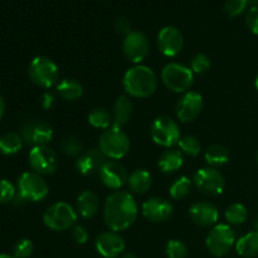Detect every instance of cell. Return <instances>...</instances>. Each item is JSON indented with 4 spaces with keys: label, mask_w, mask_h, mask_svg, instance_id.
<instances>
[{
    "label": "cell",
    "mask_w": 258,
    "mask_h": 258,
    "mask_svg": "<svg viewBox=\"0 0 258 258\" xmlns=\"http://www.w3.org/2000/svg\"><path fill=\"white\" fill-rule=\"evenodd\" d=\"M55 103V96L50 91H45L40 97V106L44 110H50Z\"/></svg>",
    "instance_id": "42"
},
{
    "label": "cell",
    "mask_w": 258,
    "mask_h": 258,
    "mask_svg": "<svg viewBox=\"0 0 258 258\" xmlns=\"http://www.w3.org/2000/svg\"><path fill=\"white\" fill-rule=\"evenodd\" d=\"M254 86H256V90L258 91V76L256 77V81H254Z\"/></svg>",
    "instance_id": "47"
},
{
    "label": "cell",
    "mask_w": 258,
    "mask_h": 258,
    "mask_svg": "<svg viewBox=\"0 0 258 258\" xmlns=\"http://www.w3.org/2000/svg\"><path fill=\"white\" fill-rule=\"evenodd\" d=\"M60 149H62V153L67 156H77V158L85 151L80 139L72 135L63 139L60 143Z\"/></svg>",
    "instance_id": "33"
},
{
    "label": "cell",
    "mask_w": 258,
    "mask_h": 258,
    "mask_svg": "<svg viewBox=\"0 0 258 258\" xmlns=\"http://www.w3.org/2000/svg\"><path fill=\"white\" fill-rule=\"evenodd\" d=\"M236 233L229 224L218 223L209 231L206 246L214 257H224L236 246Z\"/></svg>",
    "instance_id": "8"
},
{
    "label": "cell",
    "mask_w": 258,
    "mask_h": 258,
    "mask_svg": "<svg viewBox=\"0 0 258 258\" xmlns=\"http://www.w3.org/2000/svg\"><path fill=\"white\" fill-rule=\"evenodd\" d=\"M20 135L23 141L28 145H32L33 148V146L48 145L53 140L54 131L52 126L45 121L33 120L23 126Z\"/></svg>",
    "instance_id": "15"
},
{
    "label": "cell",
    "mask_w": 258,
    "mask_h": 258,
    "mask_svg": "<svg viewBox=\"0 0 258 258\" xmlns=\"http://www.w3.org/2000/svg\"><path fill=\"white\" fill-rule=\"evenodd\" d=\"M122 52L126 59L134 64H141L150 52V40L145 33L133 30L125 35L122 42Z\"/></svg>",
    "instance_id": "12"
},
{
    "label": "cell",
    "mask_w": 258,
    "mask_h": 258,
    "mask_svg": "<svg viewBox=\"0 0 258 258\" xmlns=\"http://www.w3.org/2000/svg\"><path fill=\"white\" fill-rule=\"evenodd\" d=\"M17 197V186L8 179H0V204H8Z\"/></svg>",
    "instance_id": "36"
},
{
    "label": "cell",
    "mask_w": 258,
    "mask_h": 258,
    "mask_svg": "<svg viewBox=\"0 0 258 258\" xmlns=\"http://www.w3.org/2000/svg\"><path fill=\"white\" fill-rule=\"evenodd\" d=\"M237 253L243 258H253L258 256V232H248L236 242Z\"/></svg>",
    "instance_id": "26"
},
{
    "label": "cell",
    "mask_w": 258,
    "mask_h": 258,
    "mask_svg": "<svg viewBox=\"0 0 258 258\" xmlns=\"http://www.w3.org/2000/svg\"><path fill=\"white\" fill-rule=\"evenodd\" d=\"M256 160H257V164H258V150H257V155H256Z\"/></svg>",
    "instance_id": "49"
},
{
    "label": "cell",
    "mask_w": 258,
    "mask_h": 258,
    "mask_svg": "<svg viewBox=\"0 0 258 258\" xmlns=\"http://www.w3.org/2000/svg\"><path fill=\"white\" fill-rule=\"evenodd\" d=\"M204 160L207 165L211 168H218V166L224 165L229 160V151L226 146L221 144H212L204 151Z\"/></svg>",
    "instance_id": "27"
},
{
    "label": "cell",
    "mask_w": 258,
    "mask_h": 258,
    "mask_svg": "<svg viewBox=\"0 0 258 258\" xmlns=\"http://www.w3.org/2000/svg\"><path fill=\"white\" fill-rule=\"evenodd\" d=\"M100 198L97 194L92 190H83L77 197L76 202V211L82 218L90 219L93 218L100 211Z\"/></svg>",
    "instance_id": "21"
},
{
    "label": "cell",
    "mask_w": 258,
    "mask_h": 258,
    "mask_svg": "<svg viewBox=\"0 0 258 258\" xmlns=\"http://www.w3.org/2000/svg\"><path fill=\"white\" fill-rule=\"evenodd\" d=\"M122 88L128 97L148 98L158 90V77L148 66L134 64L123 75Z\"/></svg>",
    "instance_id": "2"
},
{
    "label": "cell",
    "mask_w": 258,
    "mask_h": 258,
    "mask_svg": "<svg viewBox=\"0 0 258 258\" xmlns=\"http://www.w3.org/2000/svg\"><path fill=\"white\" fill-rule=\"evenodd\" d=\"M178 148L183 155L191 156V158L198 156L202 151L201 143H199L198 139L193 135L181 136L180 140L178 141Z\"/></svg>",
    "instance_id": "32"
},
{
    "label": "cell",
    "mask_w": 258,
    "mask_h": 258,
    "mask_svg": "<svg viewBox=\"0 0 258 258\" xmlns=\"http://www.w3.org/2000/svg\"><path fill=\"white\" fill-rule=\"evenodd\" d=\"M191 180H193V185L206 196H221L226 188V180H224L223 174L211 166L198 169Z\"/></svg>",
    "instance_id": "10"
},
{
    "label": "cell",
    "mask_w": 258,
    "mask_h": 258,
    "mask_svg": "<svg viewBox=\"0 0 258 258\" xmlns=\"http://www.w3.org/2000/svg\"><path fill=\"white\" fill-rule=\"evenodd\" d=\"M95 247L97 253L103 258H117L123 254L126 243L118 232L106 231L96 237Z\"/></svg>",
    "instance_id": "16"
},
{
    "label": "cell",
    "mask_w": 258,
    "mask_h": 258,
    "mask_svg": "<svg viewBox=\"0 0 258 258\" xmlns=\"http://www.w3.org/2000/svg\"><path fill=\"white\" fill-rule=\"evenodd\" d=\"M141 214L145 219L153 223H161L168 221L173 214V204L165 198L151 197L141 206Z\"/></svg>",
    "instance_id": "18"
},
{
    "label": "cell",
    "mask_w": 258,
    "mask_h": 258,
    "mask_svg": "<svg viewBox=\"0 0 258 258\" xmlns=\"http://www.w3.org/2000/svg\"><path fill=\"white\" fill-rule=\"evenodd\" d=\"M191 188H193V180L186 175H181L169 186V196L174 201H183L190 194Z\"/></svg>",
    "instance_id": "30"
},
{
    "label": "cell",
    "mask_w": 258,
    "mask_h": 258,
    "mask_svg": "<svg viewBox=\"0 0 258 258\" xmlns=\"http://www.w3.org/2000/svg\"><path fill=\"white\" fill-rule=\"evenodd\" d=\"M254 228H256V231L258 232V218H257V221H256V223H254Z\"/></svg>",
    "instance_id": "48"
},
{
    "label": "cell",
    "mask_w": 258,
    "mask_h": 258,
    "mask_svg": "<svg viewBox=\"0 0 258 258\" xmlns=\"http://www.w3.org/2000/svg\"><path fill=\"white\" fill-rule=\"evenodd\" d=\"M100 180L102 181L103 185L112 190H120L122 186L127 184L128 173L122 164L116 160H107L101 168Z\"/></svg>",
    "instance_id": "17"
},
{
    "label": "cell",
    "mask_w": 258,
    "mask_h": 258,
    "mask_svg": "<svg viewBox=\"0 0 258 258\" xmlns=\"http://www.w3.org/2000/svg\"><path fill=\"white\" fill-rule=\"evenodd\" d=\"M158 49L165 57H176L184 48L183 33L173 25H166L161 28L156 38Z\"/></svg>",
    "instance_id": "14"
},
{
    "label": "cell",
    "mask_w": 258,
    "mask_h": 258,
    "mask_svg": "<svg viewBox=\"0 0 258 258\" xmlns=\"http://www.w3.org/2000/svg\"><path fill=\"white\" fill-rule=\"evenodd\" d=\"M203 110V96L197 91L183 93L175 107L176 117L180 122L189 123L196 121Z\"/></svg>",
    "instance_id": "13"
},
{
    "label": "cell",
    "mask_w": 258,
    "mask_h": 258,
    "mask_svg": "<svg viewBox=\"0 0 258 258\" xmlns=\"http://www.w3.org/2000/svg\"><path fill=\"white\" fill-rule=\"evenodd\" d=\"M139 216V206L130 191L116 190L103 204V221L110 231L122 232L130 228Z\"/></svg>",
    "instance_id": "1"
},
{
    "label": "cell",
    "mask_w": 258,
    "mask_h": 258,
    "mask_svg": "<svg viewBox=\"0 0 258 258\" xmlns=\"http://www.w3.org/2000/svg\"><path fill=\"white\" fill-rule=\"evenodd\" d=\"M189 216L197 226L201 227H214L219 221L218 208L207 201H199L191 204L189 208Z\"/></svg>",
    "instance_id": "20"
},
{
    "label": "cell",
    "mask_w": 258,
    "mask_h": 258,
    "mask_svg": "<svg viewBox=\"0 0 258 258\" xmlns=\"http://www.w3.org/2000/svg\"><path fill=\"white\" fill-rule=\"evenodd\" d=\"M71 237H72L73 242L77 244H86L90 239V234H88V231L86 229V227L83 226H75L72 228V232H71Z\"/></svg>",
    "instance_id": "39"
},
{
    "label": "cell",
    "mask_w": 258,
    "mask_h": 258,
    "mask_svg": "<svg viewBox=\"0 0 258 258\" xmlns=\"http://www.w3.org/2000/svg\"><path fill=\"white\" fill-rule=\"evenodd\" d=\"M165 253L168 258H186L188 247L180 239H170L166 243Z\"/></svg>",
    "instance_id": "34"
},
{
    "label": "cell",
    "mask_w": 258,
    "mask_h": 258,
    "mask_svg": "<svg viewBox=\"0 0 258 258\" xmlns=\"http://www.w3.org/2000/svg\"><path fill=\"white\" fill-rule=\"evenodd\" d=\"M107 161L106 156L98 148L85 150L76 160V170L83 176H92L100 173L103 164Z\"/></svg>",
    "instance_id": "19"
},
{
    "label": "cell",
    "mask_w": 258,
    "mask_h": 258,
    "mask_svg": "<svg viewBox=\"0 0 258 258\" xmlns=\"http://www.w3.org/2000/svg\"><path fill=\"white\" fill-rule=\"evenodd\" d=\"M248 3H251V4H253V7H257L258 4V0H247Z\"/></svg>",
    "instance_id": "46"
},
{
    "label": "cell",
    "mask_w": 258,
    "mask_h": 258,
    "mask_svg": "<svg viewBox=\"0 0 258 258\" xmlns=\"http://www.w3.org/2000/svg\"><path fill=\"white\" fill-rule=\"evenodd\" d=\"M0 258H15L13 254H8V253H0Z\"/></svg>",
    "instance_id": "45"
},
{
    "label": "cell",
    "mask_w": 258,
    "mask_h": 258,
    "mask_svg": "<svg viewBox=\"0 0 258 258\" xmlns=\"http://www.w3.org/2000/svg\"><path fill=\"white\" fill-rule=\"evenodd\" d=\"M34 252V244L30 239H19L13 247V256L15 258H29Z\"/></svg>",
    "instance_id": "37"
},
{
    "label": "cell",
    "mask_w": 258,
    "mask_h": 258,
    "mask_svg": "<svg viewBox=\"0 0 258 258\" xmlns=\"http://www.w3.org/2000/svg\"><path fill=\"white\" fill-rule=\"evenodd\" d=\"M134 113V103L127 95L120 96L113 103L112 126L122 128L130 121Z\"/></svg>",
    "instance_id": "22"
},
{
    "label": "cell",
    "mask_w": 258,
    "mask_h": 258,
    "mask_svg": "<svg viewBox=\"0 0 258 258\" xmlns=\"http://www.w3.org/2000/svg\"><path fill=\"white\" fill-rule=\"evenodd\" d=\"M247 4H248L247 0H227L224 3V13L229 18L239 17L246 10Z\"/></svg>",
    "instance_id": "38"
},
{
    "label": "cell",
    "mask_w": 258,
    "mask_h": 258,
    "mask_svg": "<svg viewBox=\"0 0 258 258\" xmlns=\"http://www.w3.org/2000/svg\"><path fill=\"white\" fill-rule=\"evenodd\" d=\"M28 163L33 171L40 175H52L58 169V156L48 145L33 146L28 154Z\"/></svg>",
    "instance_id": "11"
},
{
    "label": "cell",
    "mask_w": 258,
    "mask_h": 258,
    "mask_svg": "<svg viewBox=\"0 0 258 258\" xmlns=\"http://www.w3.org/2000/svg\"><path fill=\"white\" fill-rule=\"evenodd\" d=\"M224 218L229 226H241L248 219V209L242 203H233L227 207Z\"/></svg>",
    "instance_id": "31"
},
{
    "label": "cell",
    "mask_w": 258,
    "mask_h": 258,
    "mask_svg": "<svg viewBox=\"0 0 258 258\" xmlns=\"http://www.w3.org/2000/svg\"><path fill=\"white\" fill-rule=\"evenodd\" d=\"M128 190L131 194H145L150 190L151 185H153V176H151L150 171L146 169H135L128 174L127 184Z\"/></svg>",
    "instance_id": "23"
},
{
    "label": "cell",
    "mask_w": 258,
    "mask_h": 258,
    "mask_svg": "<svg viewBox=\"0 0 258 258\" xmlns=\"http://www.w3.org/2000/svg\"><path fill=\"white\" fill-rule=\"evenodd\" d=\"M246 24L253 34L258 35V7H252L247 12Z\"/></svg>",
    "instance_id": "40"
},
{
    "label": "cell",
    "mask_w": 258,
    "mask_h": 258,
    "mask_svg": "<svg viewBox=\"0 0 258 258\" xmlns=\"http://www.w3.org/2000/svg\"><path fill=\"white\" fill-rule=\"evenodd\" d=\"M28 76L38 87L49 90L59 82V68L50 58L38 55L28 66Z\"/></svg>",
    "instance_id": "5"
},
{
    "label": "cell",
    "mask_w": 258,
    "mask_h": 258,
    "mask_svg": "<svg viewBox=\"0 0 258 258\" xmlns=\"http://www.w3.org/2000/svg\"><path fill=\"white\" fill-rule=\"evenodd\" d=\"M121 258H138V256H136V254L130 253V252H128V253H123L122 256H121Z\"/></svg>",
    "instance_id": "44"
},
{
    "label": "cell",
    "mask_w": 258,
    "mask_h": 258,
    "mask_svg": "<svg viewBox=\"0 0 258 258\" xmlns=\"http://www.w3.org/2000/svg\"><path fill=\"white\" fill-rule=\"evenodd\" d=\"M23 138L20 134L7 133L0 136V154L4 156H13L23 148Z\"/></svg>",
    "instance_id": "28"
},
{
    "label": "cell",
    "mask_w": 258,
    "mask_h": 258,
    "mask_svg": "<svg viewBox=\"0 0 258 258\" xmlns=\"http://www.w3.org/2000/svg\"><path fill=\"white\" fill-rule=\"evenodd\" d=\"M87 120L92 127L105 131L112 126V112L105 107H96L88 113Z\"/></svg>",
    "instance_id": "29"
},
{
    "label": "cell",
    "mask_w": 258,
    "mask_h": 258,
    "mask_svg": "<svg viewBox=\"0 0 258 258\" xmlns=\"http://www.w3.org/2000/svg\"><path fill=\"white\" fill-rule=\"evenodd\" d=\"M194 73L190 67L178 62L168 63L161 71V82L175 93H185L194 83Z\"/></svg>",
    "instance_id": "7"
},
{
    "label": "cell",
    "mask_w": 258,
    "mask_h": 258,
    "mask_svg": "<svg viewBox=\"0 0 258 258\" xmlns=\"http://www.w3.org/2000/svg\"><path fill=\"white\" fill-rule=\"evenodd\" d=\"M49 194V185L43 175L35 171H24L17 180V197L20 201L38 203Z\"/></svg>",
    "instance_id": "4"
},
{
    "label": "cell",
    "mask_w": 258,
    "mask_h": 258,
    "mask_svg": "<svg viewBox=\"0 0 258 258\" xmlns=\"http://www.w3.org/2000/svg\"><path fill=\"white\" fill-rule=\"evenodd\" d=\"M211 58L206 53H198L193 57L190 62V68L194 75H204L211 68Z\"/></svg>",
    "instance_id": "35"
},
{
    "label": "cell",
    "mask_w": 258,
    "mask_h": 258,
    "mask_svg": "<svg viewBox=\"0 0 258 258\" xmlns=\"http://www.w3.org/2000/svg\"><path fill=\"white\" fill-rule=\"evenodd\" d=\"M130 148V138L122 128L111 126L107 130L102 131L100 135L98 149L107 160H121L127 155Z\"/></svg>",
    "instance_id": "3"
},
{
    "label": "cell",
    "mask_w": 258,
    "mask_h": 258,
    "mask_svg": "<svg viewBox=\"0 0 258 258\" xmlns=\"http://www.w3.org/2000/svg\"><path fill=\"white\" fill-rule=\"evenodd\" d=\"M58 96L64 101H77L83 95V86L76 78H63L55 86Z\"/></svg>",
    "instance_id": "25"
},
{
    "label": "cell",
    "mask_w": 258,
    "mask_h": 258,
    "mask_svg": "<svg viewBox=\"0 0 258 258\" xmlns=\"http://www.w3.org/2000/svg\"><path fill=\"white\" fill-rule=\"evenodd\" d=\"M78 219V213L71 204L57 202L48 207L43 213V223L47 228L54 232L72 229Z\"/></svg>",
    "instance_id": "6"
},
{
    "label": "cell",
    "mask_w": 258,
    "mask_h": 258,
    "mask_svg": "<svg viewBox=\"0 0 258 258\" xmlns=\"http://www.w3.org/2000/svg\"><path fill=\"white\" fill-rule=\"evenodd\" d=\"M113 27H115L116 32L120 33V34L127 35L128 33L133 32V30H131V23L128 22L127 18L125 17L116 18L115 23H113Z\"/></svg>",
    "instance_id": "41"
},
{
    "label": "cell",
    "mask_w": 258,
    "mask_h": 258,
    "mask_svg": "<svg viewBox=\"0 0 258 258\" xmlns=\"http://www.w3.org/2000/svg\"><path fill=\"white\" fill-rule=\"evenodd\" d=\"M184 165V155L176 149H166L158 160V166L161 173L174 174Z\"/></svg>",
    "instance_id": "24"
},
{
    "label": "cell",
    "mask_w": 258,
    "mask_h": 258,
    "mask_svg": "<svg viewBox=\"0 0 258 258\" xmlns=\"http://www.w3.org/2000/svg\"><path fill=\"white\" fill-rule=\"evenodd\" d=\"M151 140L164 149H171L180 140V127L174 118L169 116H159L150 126Z\"/></svg>",
    "instance_id": "9"
},
{
    "label": "cell",
    "mask_w": 258,
    "mask_h": 258,
    "mask_svg": "<svg viewBox=\"0 0 258 258\" xmlns=\"http://www.w3.org/2000/svg\"><path fill=\"white\" fill-rule=\"evenodd\" d=\"M4 113H5V101L4 98H3V96L0 95V120L3 118Z\"/></svg>",
    "instance_id": "43"
}]
</instances>
